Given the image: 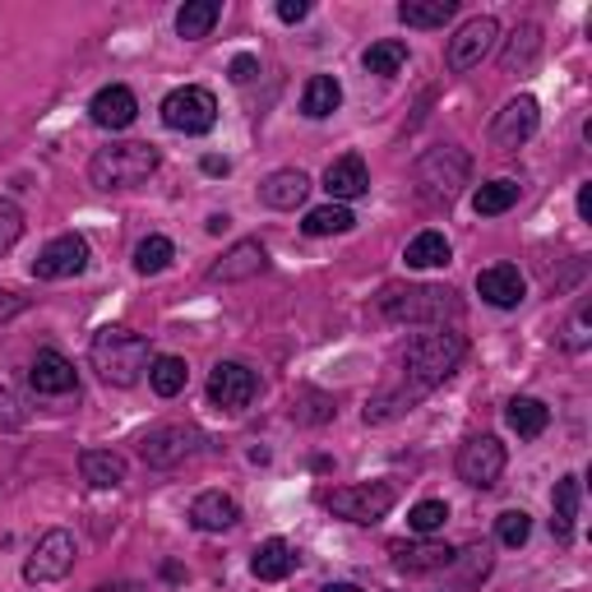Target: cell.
<instances>
[{
	"label": "cell",
	"instance_id": "cell-1",
	"mask_svg": "<svg viewBox=\"0 0 592 592\" xmlns=\"http://www.w3.org/2000/svg\"><path fill=\"white\" fill-rule=\"evenodd\" d=\"M463 357H467V338L454 334V329H426V334L408 338V347L398 352V385H385L365 403V426H385L394 416L412 412L426 394H435L459 371Z\"/></svg>",
	"mask_w": 592,
	"mask_h": 592
},
{
	"label": "cell",
	"instance_id": "cell-2",
	"mask_svg": "<svg viewBox=\"0 0 592 592\" xmlns=\"http://www.w3.org/2000/svg\"><path fill=\"white\" fill-rule=\"evenodd\" d=\"M89 361L93 371L102 375V385L112 389H134L144 371L153 365V352H149V338L144 334H130V329H98L93 343H89Z\"/></svg>",
	"mask_w": 592,
	"mask_h": 592
},
{
	"label": "cell",
	"instance_id": "cell-3",
	"mask_svg": "<svg viewBox=\"0 0 592 592\" xmlns=\"http://www.w3.org/2000/svg\"><path fill=\"white\" fill-rule=\"evenodd\" d=\"M379 310H385V320H394V324L445 329L449 320L463 316V301H459V292L435 287V283H412V287L389 283L379 292Z\"/></svg>",
	"mask_w": 592,
	"mask_h": 592
},
{
	"label": "cell",
	"instance_id": "cell-4",
	"mask_svg": "<svg viewBox=\"0 0 592 592\" xmlns=\"http://www.w3.org/2000/svg\"><path fill=\"white\" fill-rule=\"evenodd\" d=\"M158 163H163V153L153 144H107L93 153L89 181L98 190H134L158 171Z\"/></svg>",
	"mask_w": 592,
	"mask_h": 592
},
{
	"label": "cell",
	"instance_id": "cell-5",
	"mask_svg": "<svg viewBox=\"0 0 592 592\" xmlns=\"http://www.w3.org/2000/svg\"><path fill=\"white\" fill-rule=\"evenodd\" d=\"M467 177H473V158H467L459 144L426 149L422 163H416V190H422V200H430V204H454L463 195Z\"/></svg>",
	"mask_w": 592,
	"mask_h": 592
},
{
	"label": "cell",
	"instance_id": "cell-6",
	"mask_svg": "<svg viewBox=\"0 0 592 592\" xmlns=\"http://www.w3.org/2000/svg\"><path fill=\"white\" fill-rule=\"evenodd\" d=\"M204 449V430L190 422H163L139 435V459L149 467H181Z\"/></svg>",
	"mask_w": 592,
	"mask_h": 592
},
{
	"label": "cell",
	"instance_id": "cell-7",
	"mask_svg": "<svg viewBox=\"0 0 592 592\" xmlns=\"http://www.w3.org/2000/svg\"><path fill=\"white\" fill-rule=\"evenodd\" d=\"M394 500H398L394 481H361V486H338V491H329L324 510L347 518V524L371 528V524H379V518L394 510Z\"/></svg>",
	"mask_w": 592,
	"mask_h": 592
},
{
	"label": "cell",
	"instance_id": "cell-8",
	"mask_svg": "<svg viewBox=\"0 0 592 592\" xmlns=\"http://www.w3.org/2000/svg\"><path fill=\"white\" fill-rule=\"evenodd\" d=\"M218 120V98L200 89V83H185V89H171L163 98V126L177 134H208Z\"/></svg>",
	"mask_w": 592,
	"mask_h": 592
},
{
	"label": "cell",
	"instance_id": "cell-9",
	"mask_svg": "<svg viewBox=\"0 0 592 592\" xmlns=\"http://www.w3.org/2000/svg\"><path fill=\"white\" fill-rule=\"evenodd\" d=\"M504 445L496 440V435H467V440L459 445V459H454V467H459V481L463 486H473V491H491V486L500 481V473H504Z\"/></svg>",
	"mask_w": 592,
	"mask_h": 592
},
{
	"label": "cell",
	"instance_id": "cell-10",
	"mask_svg": "<svg viewBox=\"0 0 592 592\" xmlns=\"http://www.w3.org/2000/svg\"><path fill=\"white\" fill-rule=\"evenodd\" d=\"M75 537H69L65 528H47L38 537V546L28 551V561H24V579L28 583H61L69 569H75Z\"/></svg>",
	"mask_w": 592,
	"mask_h": 592
},
{
	"label": "cell",
	"instance_id": "cell-11",
	"mask_svg": "<svg viewBox=\"0 0 592 592\" xmlns=\"http://www.w3.org/2000/svg\"><path fill=\"white\" fill-rule=\"evenodd\" d=\"M500 38V24L491 20V14H477V20H467L454 38H449L445 47V65L454 69V75H467L473 65H481L486 56H491V47Z\"/></svg>",
	"mask_w": 592,
	"mask_h": 592
},
{
	"label": "cell",
	"instance_id": "cell-12",
	"mask_svg": "<svg viewBox=\"0 0 592 592\" xmlns=\"http://www.w3.org/2000/svg\"><path fill=\"white\" fill-rule=\"evenodd\" d=\"M83 269H89V241L79 232H65L56 241H47L28 273L38 278V283H61V278H79Z\"/></svg>",
	"mask_w": 592,
	"mask_h": 592
},
{
	"label": "cell",
	"instance_id": "cell-13",
	"mask_svg": "<svg viewBox=\"0 0 592 592\" xmlns=\"http://www.w3.org/2000/svg\"><path fill=\"white\" fill-rule=\"evenodd\" d=\"M255 394H259V375L250 371V365H241V361H218L214 375H208V403L222 408V412L250 408Z\"/></svg>",
	"mask_w": 592,
	"mask_h": 592
},
{
	"label": "cell",
	"instance_id": "cell-14",
	"mask_svg": "<svg viewBox=\"0 0 592 592\" xmlns=\"http://www.w3.org/2000/svg\"><path fill=\"white\" fill-rule=\"evenodd\" d=\"M537 126H542V112H537V98H514V102H504V107L496 112L491 120V144L500 153H514V149H524L528 139L537 134Z\"/></svg>",
	"mask_w": 592,
	"mask_h": 592
},
{
	"label": "cell",
	"instance_id": "cell-15",
	"mask_svg": "<svg viewBox=\"0 0 592 592\" xmlns=\"http://www.w3.org/2000/svg\"><path fill=\"white\" fill-rule=\"evenodd\" d=\"M265 269H269V250L259 246L255 236H246L208 269V283H246V278H259Z\"/></svg>",
	"mask_w": 592,
	"mask_h": 592
},
{
	"label": "cell",
	"instance_id": "cell-16",
	"mask_svg": "<svg viewBox=\"0 0 592 592\" xmlns=\"http://www.w3.org/2000/svg\"><path fill=\"white\" fill-rule=\"evenodd\" d=\"M28 389L33 394H47V398H56V394H75L79 389V375H75V365H69L61 352H38L28 365Z\"/></svg>",
	"mask_w": 592,
	"mask_h": 592
},
{
	"label": "cell",
	"instance_id": "cell-17",
	"mask_svg": "<svg viewBox=\"0 0 592 592\" xmlns=\"http://www.w3.org/2000/svg\"><path fill=\"white\" fill-rule=\"evenodd\" d=\"M89 116H93V126H102V130H126V126H134L139 102H134V93L126 89V83H107V89L93 93Z\"/></svg>",
	"mask_w": 592,
	"mask_h": 592
},
{
	"label": "cell",
	"instance_id": "cell-18",
	"mask_svg": "<svg viewBox=\"0 0 592 592\" xmlns=\"http://www.w3.org/2000/svg\"><path fill=\"white\" fill-rule=\"evenodd\" d=\"M477 292H481V301H491L496 310H514L528 296V283L514 265H491L477 273Z\"/></svg>",
	"mask_w": 592,
	"mask_h": 592
},
{
	"label": "cell",
	"instance_id": "cell-19",
	"mask_svg": "<svg viewBox=\"0 0 592 592\" xmlns=\"http://www.w3.org/2000/svg\"><path fill=\"white\" fill-rule=\"evenodd\" d=\"M389 555L403 574H440L454 565V546L449 542H394Z\"/></svg>",
	"mask_w": 592,
	"mask_h": 592
},
{
	"label": "cell",
	"instance_id": "cell-20",
	"mask_svg": "<svg viewBox=\"0 0 592 592\" xmlns=\"http://www.w3.org/2000/svg\"><path fill=\"white\" fill-rule=\"evenodd\" d=\"M324 190L334 195V204L361 200L365 190H371V171H365V163L357 158V153H343V158L329 163V171H324Z\"/></svg>",
	"mask_w": 592,
	"mask_h": 592
},
{
	"label": "cell",
	"instance_id": "cell-21",
	"mask_svg": "<svg viewBox=\"0 0 592 592\" xmlns=\"http://www.w3.org/2000/svg\"><path fill=\"white\" fill-rule=\"evenodd\" d=\"M236 518H241V504L222 491H204V496H195V504H190V524L200 532H228Z\"/></svg>",
	"mask_w": 592,
	"mask_h": 592
},
{
	"label": "cell",
	"instance_id": "cell-22",
	"mask_svg": "<svg viewBox=\"0 0 592 592\" xmlns=\"http://www.w3.org/2000/svg\"><path fill=\"white\" fill-rule=\"evenodd\" d=\"M310 195V177L296 167H283L273 171V177H265V185H259V200H265L269 208H301Z\"/></svg>",
	"mask_w": 592,
	"mask_h": 592
},
{
	"label": "cell",
	"instance_id": "cell-23",
	"mask_svg": "<svg viewBox=\"0 0 592 592\" xmlns=\"http://www.w3.org/2000/svg\"><path fill=\"white\" fill-rule=\"evenodd\" d=\"M79 473L89 486H98V491H116L120 481H126V459L116 454V449H83L79 454Z\"/></svg>",
	"mask_w": 592,
	"mask_h": 592
},
{
	"label": "cell",
	"instance_id": "cell-24",
	"mask_svg": "<svg viewBox=\"0 0 592 592\" xmlns=\"http://www.w3.org/2000/svg\"><path fill=\"white\" fill-rule=\"evenodd\" d=\"M292 569H296V551L283 542V537H269V542H259L255 555H250V574H255L259 583H283Z\"/></svg>",
	"mask_w": 592,
	"mask_h": 592
},
{
	"label": "cell",
	"instance_id": "cell-25",
	"mask_svg": "<svg viewBox=\"0 0 592 592\" xmlns=\"http://www.w3.org/2000/svg\"><path fill=\"white\" fill-rule=\"evenodd\" d=\"M574 518H579V477H561L551 491V532L555 542H574Z\"/></svg>",
	"mask_w": 592,
	"mask_h": 592
},
{
	"label": "cell",
	"instance_id": "cell-26",
	"mask_svg": "<svg viewBox=\"0 0 592 592\" xmlns=\"http://www.w3.org/2000/svg\"><path fill=\"white\" fill-rule=\"evenodd\" d=\"M504 422H510V430L518 435V440H537V435L551 426V408L542 403V398L518 394V398H510V408H504Z\"/></svg>",
	"mask_w": 592,
	"mask_h": 592
},
{
	"label": "cell",
	"instance_id": "cell-27",
	"mask_svg": "<svg viewBox=\"0 0 592 592\" xmlns=\"http://www.w3.org/2000/svg\"><path fill=\"white\" fill-rule=\"evenodd\" d=\"M343 107V83L334 75H310L306 89H301V116L310 120H324Z\"/></svg>",
	"mask_w": 592,
	"mask_h": 592
},
{
	"label": "cell",
	"instance_id": "cell-28",
	"mask_svg": "<svg viewBox=\"0 0 592 592\" xmlns=\"http://www.w3.org/2000/svg\"><path fill=\"white\" fill-rule=\"evenodd\" d=\"M403 259H408V269H445L449 259H454V246H449L445 232H416L408 241Z\"/></svg>",
	"mask_w": 592,
	"mask_h": 592
},
{
	"label": "cell",
	"instance_id": "cell-29",
	"mask_svg": "<svg viewBox=\"0 0 592 592\" xmlns=\"http://www.w3.org/2000/svg\"><path fill=\"white\" fill-rule=\"evenodd\" d=\"M222 20V5L218 0H185V5L177 10V33L185 42H204L208 33H214V24Z\"/></svg>",
	"mask_w": 592,
	"mask_h": 592
},
{
	"label": "cell",
	"instance_id": "cell-30",
	"mask_svg": "<svg viewBox=\"0 0 592 592\" xmlns=\"http://www.w3.org/2000/svg\"><path fill=\"white\" fill-rule=\"evenodd\" d=\"M459 14V0H403L398 20L408 28H445Z\"/></svg>",
	"mask_w": 592,
	"mask_h": 592
},
{
	"label": "cell",
	"instance_id": "cell-31",
	"mask_svg": "<svg viewBox=\"0 0 592 592\" xmlns=\"http://www.w3.org/2000/svg\"><path fill=\"white\" fill-rule=\"evenodd\" d=\"M518 195H524V185L510 181V177H500V181H486L477 190L473 208H477V218H500V214H510V208L518 204Z\"/></svg>",
	"mask_w": 592,
	"mask_h": 592
},
{
	"label": "cell",
	"instance_id": "cell-32",
	"mask_svg": "<svg viewBox=\"0 0 592 592\" xmlns=\"http://www.w3.org/2000/svg\"><path fill=\"white\" fill-rule=\"evenodd\" d=\"M357 228V214L347 204H324V208H310L306 222H301V232L306 236H343V232H352Z\"/></svg>",
	"mask_w": 592,
	"mask_h": 592
},
{
	"label": "cell",
	"instance_id": "cell-33",
	"mask_svg": "<svg viewBox=\"0 0 592 592\" xmlns=\"http://www.w3.org/2000/svg\"><path fill=\"white\" fill-rule=\"evenodd\" d=\"M185 379H190V365L181 357H153L149 365V385L158 398H177L185 389Z\"/></svg>",
	"mask_w": 592,
	"mask_h": 592
},
{
	"label": "cell",
	"instance_id": "cell-34",
	"mask_svg": "<svg viewBox=\"0 0 592 592\" xmlns=\"http://www.w3.org/2000/svg\"><path fill=\"white\" fill-rule=\"evenodd\" d=\"M537 51H542V28H537V24H518V28H514V38H510V47H504L500 65H504V69H510V75H514V69L532 65V56H537Z\"/></svg>",
	"mask_w": 592,
	"mask_h": 592
},
{
	"label": "cell",
	"instance_id": "cell-35",
	"mask_svg": "<svg viewBox=\"0 0 592 592\" xmlns=\"http://www.w3.org/2000/svg\"><path fill=\"white\" fill-rule=\"evenodd\" d=\"M361 65L371 69V75H398V69L408 65V42H398V38L371 42V47H365V56H361Z\"/></svg>",
	"mask_w": 592,
	"mask_h": 592
},
{
	"label": "cell",
	"instance_id": "cell-36",
	"mask_svg": "<svg viewBox=\"0 0 592 592\" xmlns=\"http://www.w3.org/2000/svg\"><path fill=\"white\" fill-rule=\"evenodd\" d=\"M449 569H459V588L481 583L486 574H491V546H486V542H473V546L454 551V565H449Z\"/></svg>",
	"mask_w": 592,
	"mask_h": 592
},
{
	"label": "cell",
	"instance_id": "cell-37",
	"mask_svg": "<svg viewBox=\"0 0 592 592\" xmlns=\"http://www.w3.org/2000/svg\"><path fill=\"white\" fill-rule=\"evenodd\" d=\"M171 259H177V246H171L167 236H144L134 246V269L144 273V278H153V273H163Z\"/></svg>",
	"mask_w": 592,
	"mask_h": 592
},
{
	"label": "cell",
	"instance_id": "cell-38",
	"mask_svg": "<svg viewBox=\"0 0 592 592\" xmlns=\"http://www.w3.org/2000/svg\"><path fill=\"white\" fill-rule=\"evenodd\" d=\"M445 518H449V504L445 500H422V504H412V510H408V528L416 537H430V532L445 528Z\"/></svg>",
	"mask_w": 592,
	"mask_h": 592
},
{
	"label": "cell",
	"instance_id": "cell-39",
	"mask_svg": "<svg viewBox=\"0 0 592 592\" xmlns=\"http://www.w3.org/2000/svg\"><path fill=\"white\" fill-rule=\"evenodd\" d=\"M334 412H338L334 398H324L316 389H296V398H292V416H296V422H329Z\"/></svg>",
	"mask_w": 592,
	"mask_h": 592
},
{
	"label": "cell",
	"instance_id": "cell-40",
	"mask_svg": "<svg viewBox=\"0 0 592 592\" xmlns=\"http://www.w3.org/2000/svg\"><path fill=\"white\" fill-rule=\"evenodd\" d=\"M496 537L504 546H524L528 537H532V518H528V510H504L500 518H496Z\"/></svg>",
	"mask_w": 592,
	"mask_h": 592
},
{
	"label": "cell",
	"instance_id": "cell-41",
	"mask_svg": "<svg viewBox=\"0 0 592 592\" xmlns=\"http://www.w3.org/2000/svg\"><path fill=\"white\" fill-rule=\"evenodd\" d=\"M20 236H24V208L0 195V255L20 246Z\"/></svg>",
	"mask_w": 592,
	"mask_h": 592
},
{
	"label": "cell",
	"instance_id": "cell-42",
	"mask_svg": "<svg viewBox=\"0 0 592 592\" xmlns=\"http://www.w3.org/2000/svg\"><path fill=\"white\" fill-rule=\"evenodd\" d=\"M28 422V412H24V403L14 398L5 385H0V430H20Z\"/></svg>",
	"mask_w": 592,
	"mask_h": 592
},
{
	"label": "cell",
	"instance_id": "cell-43",
	"mask_svg": "<svg viewBox=\"0 0 592 592\" xmlns=\"http://www.w3.org/2000/svg\"><path fill=\"white\" fill-rule=\"evenodd\" d=\"M565 347H569V352H583V347H588V301L574 310V320L565 324Z\"/></svg>",
	"mask_w": 592,
	"mask_h": 592
},
{
	"label": "cell",
	"instance_id": "cell-44",
	"mask_svg": "<svg viewBox=\"0 0 592 592\" xmlns=\"http://www.w3.org/2000/svg\"><path fill=\"white\" fill-rule=\"evenodd\" d=\"M228 75H232V83H250V79L259 75V56H250V51H241V56L228 65Z\"/></svg>",
	"mask_w": 592,
	"mask_h": 592
},
{
	"label": "cell",
	"instance_id": "cell-45",
	"mask_svg": "<svg viewBox=\"0 0 592 592\" xmlns=\"http://www.w3.org/2000/svg\"><path fill=\"white\" fill-rule=\"evenodd\" d=\"M310 14V0H278V20L283 24H301Z\"/></svg>",
	"mask_w": 592,
	"mask_h": 592
},
{
	"label": "cell",
	"instance_id": "cell-46",
	"mask_svg": "<svg viewBox=\"0 0 592 592\" xmlns=\"http://www.w3.org/2000/svg\"><path fill=\"white\" fill-rule=\"evenodd\" d=\"M28 301H24V296L20 292H10V287H0V324H10L14 316H20V310H24Z\"/></svg>",
	"mask_w": 592,
	"mask_h": 592
},
{
	"label": "cell",
	"instance_id": "cell-47",
	"mask_svg": "<svg viewBox=\"0 0 592 592\" xmlns=\"http://www.w3.org/2000/svg\"><path fill=\"white\" fill-rule=\"evenodd\" d=\"M200 167L208 171V177H228V171H232V163H228V158H214V153H208V158H204Z\"/></svg>",
	"mask_w": 592,
	"mask_h": 592
},
{
	"label": "cell",
	"instance_id": "cell-48",
	"mask_svg": "<svg viewBox=\"0 0 592 592\" xmlns=\"http://www.w3.org/2000/svg\"><path fill=\"white\" fill-rule=\"evenodd\" d=\"M579 218H583V222H592V181H588V185H579Z\"/></svg>",
	"mask_w": 592,
	"mask_h": 592
},
{
	"label": "cell",
	"instance_id": "cell-49",
	"mask_svg": "<svg viewBox=\"0 0 592 592\" xmlns=\"http://www.w3.org/2000/svg\"><path fill=\"white\" fill-rule=\"evenodd\" d=\"M228 222H232L228 214H214V218H208V222H204V228H208V232H214V236H222V228H228Z\"/></svg>",
	"mask_w": 592,
	"mask_h": 592
},
{
	"label": "cell",
	"instance_id": "cell-50",
	"mask_svg": "<svg viewBox=\"0 0 592 592\" xmlns=\"http://www.w3.org/2000/svg\"><path fill=\"white\" fill-rule=\"evenodd\" d=\"M93 592H139L134 583H102V588H93Z\"/></svg>",
	"mask_w": 592,
	"mask_h": 592
},
{
	"label": "cell",
	"instance_id": "cell-51",
	"mask_svg": "<svg viewBox=\"0 0 592 592\" xmlns=\"http://www.w3.org/2000/svg\"><path fill=\"white\" fill-rule=\"evenodd\" d=\"M320 592H361L357 583H329V588H320Z\"/></svg>",
	"mask_w": 592,
	"mask_h": 592
}]
</instances>
